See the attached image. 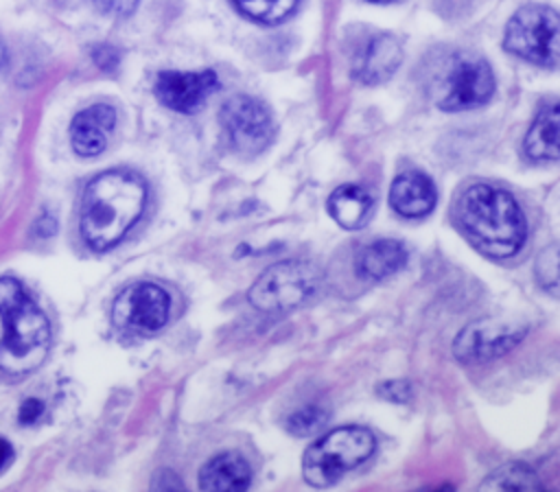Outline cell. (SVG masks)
<instances>
[{
  "instance_id": "6da1fadb",
  "label": "cell",
  "mask_w": 560,
  "mask_h": 492,
  "mask_svg": "<svg viewBox=\"0 0 560 492\" xmlns=\"http://www.w3.org/2000/svg\"><path fill=\"white\" fill-rule=\"evenodd\" d=\"M147 186L131 171H105L83 190L81 236L94 251L114 247L142 216Z\"/></svg>"
},
{
  "instance_id": "7a4b0ae2",
  "label": "cell",
  "mask_w": 560,
  "mask_h": 492,
  "mask_svg": "<svg viewBox=\"0 0 560 492\" xmlns=\"http://www.w3.org/2000/svg\"><path fill=\"white\" fill-rule=\"evenodd\" d=\"M455 216L472 245L492 258L514 256L527 236L516 199L490 184L468 186L457 199Z\"/></svg>"
},
{
  "instance_id": "3957f363",
  "label": "cell",
  "mask_w": 560,
  "mask_h": 492,
  "mask_svg": "<svg viewBox=\"0 0 560 492\" xmlns=\"http://www.w3.org/2000/svg\"><path fill=\"white\" fill-rule=\"evenodd\" d=\"M0 315L4 324L0 372L20 378L44 363L50 348V324L24 286L11 276L0 278Z\"/></svg>"
},
{
  "instance_id": "277c9868",
  "label": "cell",
  "mask_w": 560,
  "mask_h": 492,
  "mask_svg": "<svg viewBox=\"0 0 560 492\" xmlns=\"http://www.w3.org/2000/svg\"><path fill=\"white\" fill-rule=\"evenodd\" d=\"M376 448L372 431L365 426H339L322 435L306 448L302 475L308 485L328 488L348 470L361 466Z\"/></svg>"
},
{
  "instance_id": "5b68a950",
  "label": "cell",
  "mask_w": 560,
  "mask_h": 492,
  "mask_svg": "<svg viewBox=\"0 0 560 492\" xmlns=\"http://www.w3.org/2000/svg\"><path fill=\"white\" fill-rule=\"evenodd\" d=\"M322 271L308 260H282L265 269L252 284L249 304L262 313H287L304 304L319 286Z\"/></svg>"
},
{
  "instance_id": "8992f818",
  "label": "cell",
  "mask_w": 560,
  "mask_h": 492,
  "mask_svg": "<svg viewBox=\"0 0 560 492\" xmlns=\"http://www.w3.org/2000/svg\"><path fill=\"white\" fill-rule=\"evenodd\" d=\"M560 20L551 7L529 4L518 9L505 26V48L532 63L553 68L560 52Z\"/></svg>"
},
{
  "instance_id": "52a82bcc",
  "label": "cell",
  "mask_w": 560,
  "mask_h": 492,
  "mask_svg": "<svg viewBox=\"0 0 560 492\" xmlns=\"http://www.w3.org/2000/svg\"><path fill=\"white\" fill-rule=\"evenodd\" d=\"M494 92V77L490 66L468 52L455 55L451 61L440 92L438 105L444 112H464L483 105Z\"/></svg>"
},
{
  "instance_id": "ba28073f",
  "label": "cell",
  "mask_w": 560,
  "mask_h": 492,
  "mask_svg": "<svg viewBox=\"0 0 560 492\" xmlns=\"http://www.w3.org/2000/svg\"><path fill=\"white\" fill-rule=\"evenodd\" d=\"M221 127L230 147L241 155H256L269 147L273 138V120L269 109L252 96H232L221 107Z\"/></svg>"
},
{
  "instance_id": "9c48e42d",
  "label": "cell",
  "mask_w": 560,
  "mask_h": 492,
  "mask_svg": "<svg viewBox=\"0 0 560 492\" xmlns=\"http://www.w3.org/2000/svg\"><path fill=\"white\" fill-rule=\"evenodd\" d=\"M171 297L153 282H138L118 293L112 306V319L118 328L131 332H155L168 321Z\"/></svg>"
},
{
  "instance_id": "30bf717a",
  "label": "cell",
  "mask_w": 560,
  "mask_h": 492,
  "mask_svg": "<svg viewBox=\"0 0 560 492\" xmlns=\"http://www.w3.org/2000/svg\"><path fill=\"white\" fill-rule=\"evenodd\" d=\"M525 328L512 326V324H501V321H490L481 319L475 324H468L455 339L453 352L459 361H488L505 354L512 350Z\"/></svg>"
},
{
  "instance_id": "8fae6325",
  "label": "cell",
  "mask_w": 560,
  "mask_h": 492,
  "mask_svg": "<svg viewBox=\"0 0 560 492\" xmlns=\"http://www.w3.org/2000/svg\"><path fill=\"white\" fill-rule=\"evenodd\" d=\"M219 87V79L212 70L203 72H160L155 79V96L168 109L192 114L210 94Z\"/></svg>"
},
{
  "instance_id": "7c38bea8",
  "label": "cell",
  "mask_w": 560,
  "mask_h": 492,
  "mask_svg": "<svg viewBox=\"0 0 560 492\" xmlns=\"http://www.w3.org/2000/svg\"><path fill=\"white\" fill-rule=\"evenodd\" d=\"M402 61L400 42L394 35L376 33L368 37L352 57V74L361 83H383L387 81Z\"/></svg>"
},
{
  "instance_id": "4fadbf2b",
  "label": "cell",
  "mask_w": 560,
  "mask_h": 492,
  "mask_svg": "<svg viewBox=\"0 0 560 492\" xmlns=\"http://www.w3.org/2000/svg\"><path fill=\"white\" fill-rule=\"evenodd\" d=\"M116 125V109L107 103H96L81 109L70 122V142L81 157H94L107 147Z\"/></svg>"
},
{
  "instance_id": "5bb4252c",
  "label": "cell",
  "mask_w": 560,
  "mask_h": 492,
  "mask_svg": "<svg viewBox=\"0 0 560 492\" xmlns=\"http://www.w3.org/2000/svg\"><path fill=\"white\" fill-rule=\"evenodd\" d=\"M438 192L433 181L420 171L400 173L389 188L392 208L407 219H420L429 214L435 206Z\"/></svg>"
},
{
  "instance_id": "9a60e30c",
  "label": "cell",
  "mask_w": 560,
  "mask_h": 492,
  "mask_svg": "<svg viewBox=\"0 0 560 492\" xmlns=\"http://www.w3.org/2000/svg\"><path fill=\"white\" fill-rule=\"evenodd\" d=\"M252 468L238 453H221L199 470L203 492H247Z\"/></svg>"
},
{
  "instance_id": "2e32d148",
  "label": "cell",
  "mask_w": 560,
  "mask_h": 492,
  "mask_svg": "<svg viewBox=\"0 0 560 492\" xmlns=\"http://www.w3.org/2000/svg\"><path fill=\"white\" fill-rule=\"evenodd\" d=\"M407 262V249L400 241L394 238H378L370 245H365L354 260L357 273L365 280H383L398 269H402Z\"/></svg>"
},
{
  "instance_id": "e0dca14e",
  "label": "cell",
  "mask_w": 560,
  "mask_h": 492,
  "mask_svg": "<svg viewBox=\"0 0 560 492\" xmlns=\"http://www.w3.org/2000/svg\"><path fill=\"white\" fill-rule=\"evenodd\" d=\"M372 210V195L357 184L339 186L328 197V212L330 216L346 230L361 227Z\"/></svg>"
},
{
  "instance_id": "ac0fdd59",
  "label": "cell",
  "mask_w": 560,
  "mask_h": 492,
  "mask_svg": "<svg viewBox=\"0 0 560 492\" xmlns=\"http://www.w3.org/2000/svg\"><path fill=\"white\" fill-rule=\"evenodd\" d=\"M525 153L532 160H558V105L549 103L534 118L527 136H525Z\"/></svg>"
},
{
  "instance_id": "d6986e66",
  "label": "cell",
  "mask_w": 560,
  "mask_h": 492,
  "mask_svg": "<svg viewBox=\"0 0 560 492\" xmlns=\"http://www.w3.org/2000/svg\"><path fill=\"white\" fill-rule=\"evenodd\" d=\"M234 4L256 22L278 24L293 13L298 0H234Z\"/></svg>"
},
{
  "instance_id": "ffe728a7",
  "label": "cell",
  "mask_w": 560,
  "mask_h": 492,
  "mask_svg": "<svg viewBox=\"0 0 560 492\" xmlns=\"http://www.w3.org/2000/svg\"><path fill=\"white\" fill-rule=\"evenodd\" d=\"M326 422H328V411L324 407L306 405L287 418V431L293 435L306 437V435L322 431L326 426Z\"/></svg>"
},
{
  "instance_id": "44dd1931",
  "label": "cell",
  "mask_w": 560,
  "mask_h": 492,
  "mask_svg": "<svg viewBox=\"0 0 560 492\" xmlns=\"http://www.w3.org/2000/svg\"><path fill=\"white\" fill-rule=\"evenodd\" d=\"M492 481L497 483L499 492H529L536 483L534 472L525 466H510L497 472V477H492Z\"/></svg>"
},
{
  "instance_id": "7402d4cb",
  "label": "cell",
  "mask_w": 560,
  "mask_h": 492,
  "mask_svg": "<svg viewBox=\"0 0 560 492\" xmlns=\"http://www.w3.org/2000/svg\"><path fill=\"white\" fill-rule=\"evenodd\" d=\"M536 278L540 286H545L549 293H556L558 289V247L556 245H549L538 254Z\"/></svg>"
},
{
  "instance_id": "603a6c76",
  "label": "cell",
  "mask_w": 560,
  "mask_h": 492,
  "mask_svg": "<svg viewBox=\"0 0 560 492\" xmlns=\"http://www.w3.org/2000/svg\"><path fill=\"white\" fill-rule=\"evenodd\" d=\"M92 61H94L101 70L114 72V70L118 68V63H120V52H118V48H114V46H109V44H96V46L92 48Z\"/></svg>"
},
{
  "instance_id": "cb8c5ba5",
  "label": "cell",
  "mask_w": 560,
  "mask_h": 492,
  "mask_svg": "<svg viewBox=\"0 0 560 492\" xmlns=\"http://www.w3.org/2000/svg\"><path fill=\"white\" fill-rule=\"evenodd\" d=\"M92 2L101 13L118 15V17L133 13V9L138 7V0H92Z\"/></svg>"
},
{
  "instance_id": "d4e9b609",
  "label": "cell",
  "mask_w": 560,
  "mask_h": 492,
  "mask_svg": "<svg viewBox=\"0 0 560 492\" xmlns=\"http://www.w3.org/2000/svg\"><path fill=\"white\" fill-rule=\"evenodd\" d=\"M153 492H186V488L173 470H160L153 479Z\"/></svg>"
},
{
  "instance_id": "484cf974",
  "label": "cell",
  "mask_w": 560,
  "mask_h": 492,
  "mask_svg": "<svg viewBox=\"0 0 560 492\" xmlns=\"http://www.w3.org/2000/svg\"><path fill=\"white\" fill-rule=\"evenodd\" d=\"M44 413V405L35 398H28L26 402H22L20 407V422L22 424H35Z\"/></svg>"
},
{
  "instance_id": "4316f807",
  "label": "cell",
  "mask_w": 560,
  "mask_h": 492,
  "mask_svg": "<svg viewBox=\"0 0 560 492\" xmlns=\"http://www.w3.org/2000/svg\"><path fill=\"white\" fill-rule=\"evenodd\" d=\"M11 457H13L11 444H9L7 440H2V437H0V470L11 461Z\"/></svg>"
},
{
  "instance_id": "83f0119b",
  "label": "cell",
  "mask_w": 560,
  "mask_h": 492,
  "mask_svg": "<svg viewBox=\"0 0 560 492\" xmlns=\"http://www.w3.org/2000/svg\"><path fill=\"white\" fill-rule=\"evenodd\" d=\"M424 492H455V490H453V485H448V483H446V485H440V488H431V490H424Z\"/></svg>"
},
{
  "instance_id": "f1b7e54d",
  "label": "cell",
  "mask_w": 560,
  "mask_h": 492,
  "mask_svg": "<svg viewBox=\"0 0 560 492\" xmlns=\"http://www.w3.org/2000/svg\"><path fill=\"white\" fill-rule=\"evenodd\" d=\"M370 2H387V0H370Z\"/></svg>"
}]
</instances>
